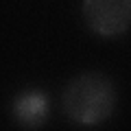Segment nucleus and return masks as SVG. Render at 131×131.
Here are the masks:
<instances>
[{
	"label": "nucleus",
	"mask_w": 131,
	"mask_h": 131,
	"mask_svg": "<svg viewBox=\"0 0 131 131\" xmlns=\"http://www.w3.org/2000/svg\"><path fill=\"white\" fill-rule=\"evenodd\" d=\"M11 112H13V118L18 120V125H22L24 129H37L46 122L48 114H50L48 94L37 88L24 90L13 98Z\"/></svg>",
	"instance_id": "3"
},
{
	"label": "nucleus",
	"mask_w": 131,
	"mask_h": 131,
	"mask_svg": "<svg viewBox=\"0 0 131 131\" xmlns=\"http://www.w3.org/2000/svg\"><path fill=\"white\" fill-rule=\"evenodd\" d=\"M83 15L94 33L116 37L131 26V0H85Z\"/></svg>",
	"instance_id": "2"
},
{
	"label": "nucleus",
	"mask_w": 131,
	"mask_h": 131,
	"mask_svg": "<svg viewBox=\"0 0 131 131\" xmlns=\"http://www.w3.org/2000/svg\"><path fill=\"white\" fill-rule=\"evenodd\" d=\"M116 105L112 81L98 72H85L72 79L63 90V109L72 122L92 127L107 120Z\"/></svg>",
	"instance_id": "1"
}]
</instances>
